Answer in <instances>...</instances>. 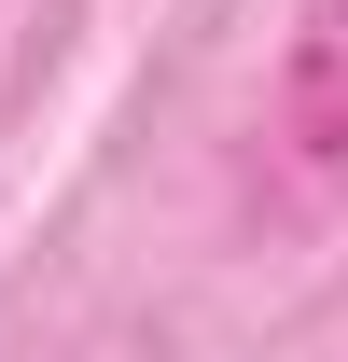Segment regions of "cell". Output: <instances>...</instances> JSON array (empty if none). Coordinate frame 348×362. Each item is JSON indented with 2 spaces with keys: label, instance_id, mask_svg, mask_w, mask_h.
Listing matches in <instances>:
<instances>
[{
  "label": "cell",
  "instance_id": "1",
  "mask_svg": "<svg viewBox=\"0 0 348 362\" xmlns=\"http://www.w3.org/2000/svg\"><path fill=\"white\" fill-rule=\"evenodd\" d=\"M335 14H348V0H335Z\"/></svg>",
  "mask_w": 348,
  "mask_h": 362
}]
</instances>
